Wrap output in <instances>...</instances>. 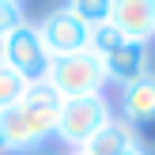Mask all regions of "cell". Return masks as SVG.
<instances>
[{
	"label": "cell",
	"instance_id": "obj_1",
	"mask_svg": "<svg viewBox=\"0 0 155 155\" xmlns=\"http://www.w3.org/2000/svg\"><path fill=\"white\" fill-rule=\"evenodd\" d=\"M61 102L64 98L49 87V83H30L27 95L0 114V133L8 140V151L30 155L38 151L49 136H57V117H61Z\"/></svg>",
	"mask_w": 155,
	"mask_h": 155
},
{
	"label": "cell",
	"instance_id": "obj_2",
	"mask_svg": "<svg viewBox=\"0 0 155 155\" xmlns=\"http://www.w3.org/2000/svg\"><path fill=\"white\" fill-rule=\"evenodd\" d=\"M45 83L61 98H87V95H102L110 80H106L102 61L91 49H80V53H68V57H53Z\"/></svg>",
	"mask_w": 155,
	"mask_h": 155
},
{
	"label": "cell",
	"instance_id": "obj_3",
	"mask_svg": "<svg viewBox=\"0 0 155 155\" xmlns=\"http://www.w3.org/2000/svg\"><path fill=\"white\" fill-rule=\"evenodd\" d=\"M110 117H114V110H110V102H106V95L64 98V102H61V117H57V136L72 151H80Z\"/></svg>",
	"mask_w": 155,
	"mask_h": 155
},
{
	"label": "cell",
	"instance_id": "obj_4",
	"mask_svg": "<svg viewBox=\"0 0 155 155\" xmlns=\"http://www.w3.org/2000/svg\"><path fill=\"white\" fill-rule=\"evenodd\" d=\"M4 64L12 68L15 76H23L27 83H45L49 76L53 57L45 53V42L38 34V23H23L19 30L4 38Z\"/></svg>",
	"mask_w": 155,
	"mask_h": 155
},
{
	"label": "cell",
	"instance_id": "obj_5",
	"mask_svg": "<svg viewBox=\"0 0 155 155\" xmlns=\"http://www.w3.org/2000/svg\"><path fill=\"white\" fill-rule=\"evenodd\" d=\"M38 34H42L45 53H49V57H68V53L87 49L91 27L80 19V15H72L68 8H53V12L38 23Z\"/></svg>",
	"mask_w": 155,
	"mask_h": 155
},
{
	"label": "cell",
	"instance_id": "obj_6",
	"mask_svg": "<svg viewBox=\"0 0 155 155\" xmlns=\"http://www.w3.org/2000/svg\"><path fill=\"white\" fill-rule=\"evenodd\" d=\"M110 23L129 38V42L148 45L155 38V4L151 0H114Z\"/></svg>",
	"mask_w": 155,
	"mask_h": 155
},
{
	"label": "cell",
	"instance_id": "obj_7",
	"mask_svg": "<svg viewBox=\"0 0 155 155\" xmlns=\"http://www.w3.org/2000/svg\"><path fill=\"white\" fill-rule=\"evenodd\" d=\"M102 64H106V80L125 87V83H136L140 76L151 72V53H148V45L129 42V38H125L110 57H102Z\"/></svg>",
	"mask_w": 155,
	"mask_h": 155
},
{
	"label": "cell",
	"instance_id": "obj_8",
	"mask_svg": "<svg viewBox=\"0 0 155 155\" xmlns=\"http://www.w3.org/2000/svg\"><path fill=\"white\" fill-rule=\"evenodd\" d=\"M121 121H129L136 133L155 125V72L121 87Z\"/></svg>",
	"mask_w": 155,
	"mask_h": 155
},
{
	"label": "cell",
	"instance_id": "obj_9",
	"mask_svg": "<svg viewBox=\"0 0 155 155\" xmlns=\"http://www.w3.org/2000/svg\"><path fill=\"white\" fill-rule=\"evenodd\" d=\"M133 144H140V133H136L129 121L110 117V121H106V125L98 129V133L91 136L80 151H87V155H121L125 148H133Z\"/></svg>",
	"mask_w": 155,
	"mask_h": 155
},
{
	"label": "cell",
	"instance_id": "obj_10",
	"mask_svg": "<svg viewBox=\"0 0 155 155\" xmlns=\"http://www.w3.org/2000/svg\"><path fill=\"white\" fill-rule=\"evenodd\" d=\"M121 42H125V34H121V30L114 27V23H98V27H91V38H87V49L95 53L98 61H102V57H110V53L117 49Z\"/></svg>",
	"mask_w": 155,
	"mask_h": 155
},
{
	"label": "cell",
	"instance_id": "obj_11",
	"mask_svg": "<svg viewBox=\"0 0 155 155\" xmlns=\"http://www.w3.org/2000/svg\"><path fill=\"white\" fill-rule=\"evenodd\" d=\"M68 12L80 15L87 27H98V23H110V12H114V0H68Z\"/></svg>",
	"mask_w": 155,
	"mask_h": 155
},
{
	"label": "cell",
	"instance_id": "obj_12",
	"mask_svg": "<svg viewBox=\"0 0 155 155\" xmlns=\"http://www.w3.org/2000/svg\"><path fill=\"white\" fill-rule=\"evenodd\" d=\"M27 87H30V83L23 80V76H15L8 64H0V114L12 110V106L19 102L23 95H27Z\"/></svg>",
	"mask_w": 155,
	"mask_h": 155
},
{
	"label": "cell",
	"instance_id": "obj_13",
	"mask_svg": "<svg viewBox=\"0 0 155 155\" xmlns=\"http://www.w3.org/2000/svg\"><path fill=\"white\" fill-rule=\"evenodd\" d=\"M23 23H27V15H23L19 0H0V38H8L12 30H19Z\"/></svg>",
	"mask_w": 155,
	"mask_h": 155
},
{
	"label": "cell",
	"instance_id": "obj_14",
	"mask_svg": "<svg viewBox=\"0 0 155 155\" xmlns=\"http://www.w3.org/2000/svg\"><path fill=\"white\" fill-rule=\"evenodd\" d=\"M121 155H151L148 148H144V144H133V148H125V151H121Z\"/></svg>",
	"mask_w": 155,
	"mask_h": 155
},
{
	"label": "cell",
	"instance_id": "obj_15",
	"mask_svg": "<svg viewBox=\"0 0 155 155\" xmlns=\"http://www.w3.org/2000/svg\"><path fill=\"white\" fill-rule=\"evenodd\" d=\"M0 155H8V140H4V133H0Z\"/></svg>",
	"mask_w": 155,
	"mask_h": 155
},
{
	"label": "cell",
	"instance_id": "obj_16",
	"mask_svg": "<svg viewBox=\"0 0 155 155\" xmlns=\"http://www.w3.org/2000/svg\"><path fill=\"white\" fill-rule=\"evenodd\" d=\"M0 64H4V38H0Z\"/></svg>",
	"mask_w": 155,
	"mask_h": 155
},
{
	"label": "cell",
	"instance_id": "obj_17",
	"mask_svg": "<svg viewBox=\"0 0 155 155\" xmlns=\"http://www.w3.org/2000/svg\"><path fill=\"white\" fill-rule=\"evenodd\" d=\"M30 155H45V151H42V148H38V151H30Z\"/></svg>",
	"mask_w": 155,
	"mask_h": 155
},
{
	"label": "cell",
	"instance_id": "obj_18",
	"mask_svg": "<svg viewBox=\"0 0 155 155\" xmlns=\"http://www.w3.org/2000/svg\"><path fill=\"white\" fill-rule=\"evenodd\" d=\"M68 155H87V151H68Z\"/></svg>",
	"mask_w": 155,
	"mask_h": 155
},
{
	"label": "cell",
	"instance_id": "obj_19",
	"mask_svg": "<svg viewBox=\"0 0 155 155\" xmlns=\"http://www.w3.org/2000/svg\"><path fill=\"white\" fill-rule=\"evenodd\" d=\"M151 4H155V0H151Z\"/></svg>",
	"mask_w": 155,
	"mask_h": 155
}]
</instances>
